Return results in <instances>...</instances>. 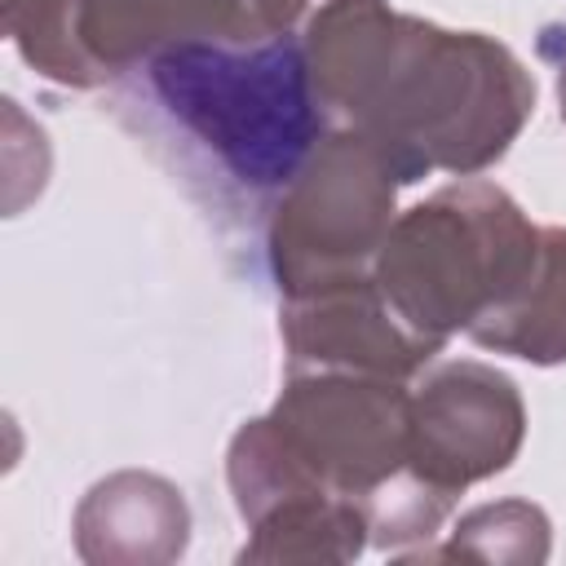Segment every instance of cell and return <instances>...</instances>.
Here are the masks:
<instances>
[{
  "label": "cell",
  "instance_id": "cell-5",
  "mask_svg": "<svg viewBox=\"0 0 566 566\" xmlns=\"http://www.w3.org/2000/svg\"><path fill=\"white\" fill-rule=\"evenodd\" d=\"M562 115H566V71H562Z\"/></svg>",
  "mask_w": 566,
  "mask_h": 566
},
{
  "label": "cell",
  "instance_id": "cell-3",
  "mask_svg": "<svg viewBox=\"0 0 566 566\" xmlns=\"http://www.w3.org/2000/svg\"><path fill=\"white\" fill-rule=\"evenodd\" d=\"M535 261V230L500 190L473 181L433 195L385 234L380 296L411 332L442 345L447 332H473L513 305Z\"/></svg>",
  "mask_w": 566,
  "mask_h": 566
},
{
  "label": "cell",
  "instance_id": "cell-4",
  "mask_svg": "<svg viewBox=\"0 0 566 566\" xmlns=\"http://www.w3.org/2000/svg\"><path fill=\"white\" fill-rule=\"evenodd\" d=\"M411 424L420 429L416 442L438 455L429 473H447L451 486L509 464L517 447L522 411L504 376L478 363H460L429 380L420 398V420Z\"/></svg>",
  "mask_w": 566,
  "mask_h": 566
},
{
  "label": "cell",
  "instance_id": "cell-2",
  "mask_svg": "<svg viewBox=\"0 0 566 566\" xmlns=\"http://www.w3.org/2000/svg\"><path fill=\"white\" fill-rule=\"evenodd\" d=\"M150 93L226 177L248 190L292 186L318 142V93L305 49L283 31L234 49V40L164 44L146 62Z\"/></svg>",
  "mask_w": 566,
  "mask_h": 566
},
{
  "label": "cell",
  "instance_id": "cell-1",
  "mask_svg": "<svg viewBox=\"0 0 566 566\" xmlns=\"http://www.w3.org/2000/svg\"><path fill=\"white\" fill-rule=\"evenodd\" d=\"M314 88L349 115L402 181L424 168H478L517 133L531 84L482 35H451L376 0H336L310 31Z\"/></svg>",
  "mask_w": 566,
  "mask_h": 566
}]
</instances>
